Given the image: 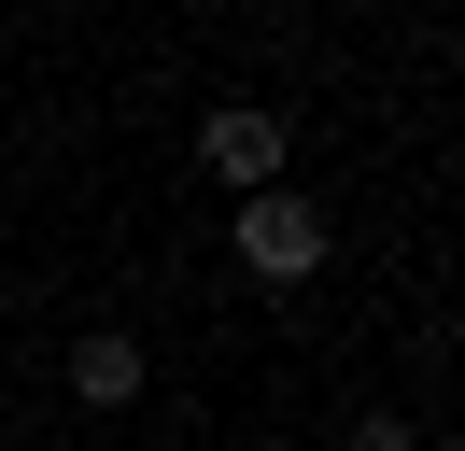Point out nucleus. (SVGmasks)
Here are the masks:
<instances>
[{
	"instance_id": "7ed1b4c3",
	"label": "nucleus",
	"mask_w": 465,
	"mask_h": 451,
	"mask_svg": "<svg viewBox=\"0 0 465 451\" xmlns=\"http://www.w3.org/2000/svg\"><path fill=\"white\" fill-rule=\"evenodd\" d=\"M71 395H85V409H127V395H142V338L85 325V338H71Z\"/></svg>"
},
{
	"instance_id": "f257e3e1",
	"label": "nucleus",
	"mask_w": 465,
	"mask_h": 451,
	"mask_svg": "<svg viewBox=\"0 0 465 451\" xmlns=\"http://www.w3.org/2000/svg\"><path fill=\"white\" fill-rule=\"evenodd\" d=\"M240 268H254V282H311V268H324V212L282 197V184L240 197Z\"/></svg>"
},
{
	"instance_id": "20e7f679",
	"label": "nucleus",
	"mask_w": 465,
	"mask_h": 451,
	"mask_svg": "<svg viewBox=\"0 0 465 451\" xmlns=\"http://www.w3.org/2000/svg\"><path fill=\"white\" fill-rule=\"evenodd\" d=\"M352 451H423V437H409V423H352Z\"/></svg>"
},
{
	"instance_id": "f03ea898",
	"label": "nucleus",
	"mask_w": 465,
	"mask_h": 451,
	"mask_svg": "<svg viewBox=\"0 0 465 451\" xmlns=\"http://www.w3.org/2000/svg\"><path fill=\"white\" fill-rule=\"evenodd\" d=\"M198 155L226 169L240 197H268V184H282V113H254V99H240V113H212V127H198Z\"/></svg>"
}]
</instances>
